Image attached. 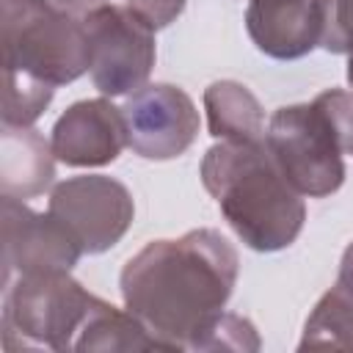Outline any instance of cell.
Wrapping results in <instances>:
<instances>
[{"label":"cell","instance_id":"cell-1","mask_svg":"<svg viewBox=\"0 0 353 353\" xmlns=\"http://www.w3.org/2000/svg\"><path fill=\"white\" fill-rule=\"evenodd\" d=\"M240 259L218 229H190L176 240H149L121 268L124 306L160 350H196L234 292Z\"/></svg>","mask_w":353,"mask_h":353},{"label":"cell","instance_id":"cell-2","mask_svg":"<svg viewBox=\"0 0 353 353\" xmlns=\"http://www.w3.org/2000/svg\"><path fill=\"white\" fill-rule=\"evenodd\" d=\"M201 185L234 234L259 254L292 245L306 221L301 193L262 141H221L201 157Z\"/></svg>","mask_w":353,"mask_h":353},{"label":"cell","instance_id":"cell-3","mask_svg":"<svg viewBox=\"0 0 353 353\" xmlns=\"http://www.w3.org/2000/svg\"><path fill=\"white\" fill-rule=\"evenodd\" d=\"M0 30L3 77H28L58 88L91 66L83 19L44 0H0Z\"/></svg>","mask_w":353,"mask_h":353},{"label":"cell","instance_id":"cell-4","mask_svg":"<svg viewBox=\"0 0 353 353\" xmlns=\"http://www.w3.org/2000/svg\"><path fill=\"white\" fill-rule=\"evenodd\" d=\"M97 295L69 270L17 276L3 301L6 350H74V339L88 320Z\"/></svg>","mask_w":353,"mask_h":353},{"label":"cell","instance_id":"cell-5","mask_svg":"<svg viewBox=\"0 0 353 353\" xmlns=\"http://www.w3.org/2000/svg\"><path fill=\"white\" fill-rule=\"evenodd\" d=\"M265 143L287 182L301 196L323 199L342 188L345 152L314 102L273 110L265 127Z\"/></svg>","mask_w":353,"mask_h":353},{"label":"cell","instance_id":"cell-6","mask_svg":"<svg viewBox=\"0 0 353 353\" xmlns=\"http://www.w3.org/2000/svg\"><path fill=\"white\" fill-rule=\"evenodd\" d=\"M91 52V80L102 97H130L146 85L157 41L154 28L143 22L130 6L105 3L83 17Z\"/></svg>","mask_w":353,"mask_h":353},{"label":"cell","instance_id":"cell-7","mask_svg":"<svg viewBox=\"0 0 353 353\" xmlns=\"http://www.w3.org/2000/svg\"><path fill=\"white\" fill-rule=\"evenodd\" d=\"M47 210L72 229L83 254L113 248L135 218V201L127 185L105 174H83L58 182L50 190Z\"/></svg>","mask_w":353,"mask_h":353},{"label":"cell","instance_id":"cell-8","mask_svg":"<svg viewBox=\"0 0 353 353\" xmlns=\"http://www.w3.org/2000/svg\"><path fill=\"white\" fill-rule=\"evenodd\" d=\"M3 218V287L14 276L44 273V270H72L83 256V245L72 229L55 218L50 210L36 212L14 196L0 201Z\"/></svg>","mask_w":353,"mask_h":353},{"label":"cell","instance_id":"cell-9","mask_svg":"<svg viewBox=\"0 0 353 353\" xmlns=\"http://www.w3.org/2000/svg\"><path fill=\"white\" fill-rule=\"evenodd\" d=\"M130 149L143 160H174L199 135V110L185 88L146 83L124 102Z\"/></svg>","mask_w":353,"mask_h":353},{"label":"cell","instance_id":"cell-10","mask_svg":"<svg viewBox=\"0 0 353 353\" xmlns=\"http://www.w3.org/2000/svg\"><path fill=\"white\" fill-rule=\"evenodd\" d=\"M50 143L55 160L72 168L108 165L121 154L124 146H130L124 110L108 97L80 99L61 113Z\"/></svg>","mask_w":353,"mask_h":353},{"label":"cell","instance_id":"cell-11","mask_svg":"<svg viewBox=\"0 0 353 353\" xmlns=\"http://www.w3.org/2000/svg\"><path fill=\"white\" fill-rule=\"evenodd\" d=\"M245 30L256 50L270 58H303L320 47V0H251L245 11Z\"/></svg>","mask_w":353,"mask_h":353},{"label":"cell","instance_id":"cell-12","mask_svg":"<svg viewBox=\"0 0 353 353\" xmlns=\"http://www.w3.org/2000/svg\"><path fill=\"white\" fill-rule=\"evenodd\" d=\"M55 176L52 143L33 127L3 124L0 135V190L3 196L30 199L50 188Z\"/></svg>","mask_w":353,"mask_h":353},{"label":"cell","instance_id":"cell-13","mask_svg":"<svg viewBox=\"0 0 353 353\" xmlns=\"http://www.w3.org/2000/svg\"><path fill=\"white\" fill-rule=\"evenodd\" d=\"M207 130L218 141H262L265 110L254 91L237 80H215L204 88Z\"/></svg>","mask_w":353,"mask_h":353},{"label":"cell","instance_id":"cell-14","mask_svg":"<svg viewBox=\"0 0 353 353\" xmlns=\"http://www.w3.org/2000/svg\"><path fill=\"white\" fill-rule=\"evenodd\" d=\"M74 350H160V345L127 306L116 309L113 303L97 298L88 320L74 339Z\"/></svg>","mask_w":353,"mask_h":353},{"label":"cell","instance_id":"cell-15","mask_svg":"<svg viewBox=\"0 0 353 353\" xmlns=\"http://www.w3.org/2000/svg\"><path fill=\"white\" fill-rule=\"evenodd\" d=\"M298 350H353V298L336 284L309 312Z\"/></svg>","mask_w":353,"mask_h":353},{"label":"cell","instance_id":"cell-16","mask_svg":"<svg viewBox=\"0 0 353 353\" xmlns=\"http://www.w3.org/2000/svg\"><path fill=\"white\" fill-rule=\"evenodd\" d=\"M3 124L8 127H33V121L52 102L55 88L39 80L3 77Z\"/></svg>","mask_w":353,"mask_h":353},{"label":"cell","instance_id":"cell-17","mask_svg":"<svg viewBox=\"0 0 353 353\" xmlns=\"http://www.w3.org/2000/svg\"><path fill=\"white\" fill-rule=\"evenodd\" d=\"M259 334L256 325L234 312H223L199 339L196 350H243V353H254L259 350Z\"/></svg>","mask_w":353,"mask_h":353},{"label":"cell","instance_id":"cell-18","mask_svg":"<svg viewBox=\"0 0 353 353\" xmlns=\"http://www.w3.org/2000/svg\"><path fill=\"white\" fill-rule=\"evenodd\" d=\"M320 47L328 52H353V0H320Z\"/></svg>","mask_w":353,"mask_h":353},{"label":"cell","instance_id":"cell-19","mask_svg":"<svg viewBox=\"0 0 353 353\" xmlns=\"http://www.w3.org/2000/svg\"><path fill=\"white\" fill-rule=\"evenodd\" d=\"M323 116L328 119L339 146L345 154H353V91L345 88H328L312 99Z\"/></svg>","mask_w":353,"mask_h":353},{"label":"cell","instance_id":"cell-20","mask_svg":"<svg viewBox=\"0 0 353 353\" xmlns=\"http://www.w3.org/2000/svg\"><path fill=\"white\" fill-rule=\"evenodd\" d=\"M127 6L154 30L168 28L185 11V0H127Z\"/></svg>","mask_w":353,"mask_h":353},{"label":"cell","instance_id":"cell-21","mask_svg":"<svg viewBox=\"0 0 353 353\" xmlns=\"http://www.w3.org/2000/svg\"><path fill=\"white\" fill-rule=\"evenodd\" d=\"M44 3H50L52 8H58V11L69 14V17H77V19H83L85 14H91L94 8L105 6L108 0H44Z\"/></svg>","mask_w":353,"mask_h":353},{"label":"cell","instance_id":"cell-22","mask_svg":"<svg viewBox=\"0 0 353 353\" xmlns=\"http://www.w3.org/2000/svg\"><path fill=\"white\" fill-rule=\"evenodd\" d=\"M345 295L353 298V240L347 243L342 259H339V273H336V281H334Z\"/></svg>","mask_w":353,"mask_h":353},{"label":"cell","instance_id":"cell-23","mask_svg":"<svg viewBox=\"0 0 353 353\" xmlns=\"http://www.w3.org/2000/svg\"><path fill=\"white\" fill-rule=\"evenodd\" d=\"M347 83H350V88H353V52L347 55Z\"/></svg>","mask_w":353,"mask_h":353}]
</instances>
